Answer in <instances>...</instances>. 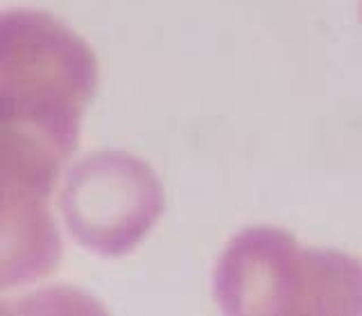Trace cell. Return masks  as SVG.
<instances>
[{"label": "cell", "instance_id": "cell-1", "mask_svg": "<svg viewBox=\"0 0 362 316\" xmlns=\"http://www.w3.org/2000/svg\"><path fill=\"white\" fill-rule=\"evenodd\" d=\"M90 45L48 11H0V163L52 195L98 90Z\"/></svg>", "mask_w": 362, "mask_h": 316}, {"label": "cell", "instance_id": "cell-2", "mask_svg": "<svg viewBox=\"0 0 362 316\" xmlns=\"http://www.w3.org/2000/svg\"><path fill=\"white\" fill-rule=\"evenodd\" d=\"M213 293L226 314H362V262L279 229H247L215 267Z\"/></svg>", "mask_w": 362, "mask_h": 316}, {"label": "cell", "instance_id": "cell-3", "mask_svg": "<svg viewBox=\"0 0 362 316\" xmlns=\"http://www.w3.org/2000/svg\"><path fill=\"white\" fill-rule=\"evenodd\" d=\"M165 208L152 167L122 152H102L77 163L62 192L68 231L88 251L118 257L134 251Z\"/></svg>", "mask_w": 362, "mask_h": 316}, {"label": "cell", "instance_id": "cell-4", "mask_svg": "<svg viewBox=\"0 0 362 316\" xmlns=\"http://www.w3.org/2000/svg\"><path fill=\"white\" fill-rule=\"evenodd\" d=\"M48 199L0 163V310L11 293L48 280L62 262V235Z\"/></svg>", "mask_w": 362, "mask_h": 316}]
</instances>
